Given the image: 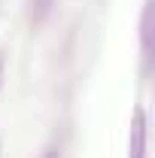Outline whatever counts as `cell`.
<instances>
[{"label": "cell", "mask_w": 155, "mask_h": 158, "mask_svg": "<svg viewBox=\"0 0 155 158\" xmlns=\"http://www.w3.org/2000/svg\"><path fill=\"white\" fill-rule=\"evenodd\" d=\"M0 85H3V52H0Z\"/></svg>", "instance_id": "5b68a950"}, {"label": "cell", "mask_w": 155, "mask_h": 158, "mask_svg": "<svg viewBox=\"0 0 155 158\" xmlns=\"http://www.w3.org/2000/svg\"><path fill=\"white\" fill-rule=\"evenodd\" d=\"M43 158H58V149H46V155Z\"/></svg>", "instance_id": "277c9868"}, {"label": "cell", "mask_w": 155, "mask_h": 158, "mask_svg": "<svg viewBox=\"0 0 155 158\" xmlns=\"http://www.w3.org/2000/svg\"><path fill=\"white\" fill-rule=\"evenodd\" d=\"M128 158H146V110L137 106L131 118V143H128Z\"/></svg>", "instance_id": "6da1fadb"}, {"label": "cell", "mask_w": 155, "mask_h": 158, "mask_svg": "<svg viewBox=\"0 0 155 158\" xmlns=\"http://www.w3.org/2000/svg\"><path fill=\"white\" fill-rule=\"evenodd\" d=\"M52 6H55V0H31V21L34 24L46 21V15L52 12Z\"/></svg>", "instance_id": "3957f363"}, {"label": "cell", "mask_w": 155, "mask_h": 158, "mask_svg": "<svg viewBox=\"0 0 155 158\" xmlns=\"http://www.w3.org/2000/svg\"><path fill=\"white\" fill-rule=\"evenodd\" d=\"M140 46H143V55L152 58V0H146L140 12Z\"/></svg>", "instance_id": "7a4b0ae2"}]
</instances>
